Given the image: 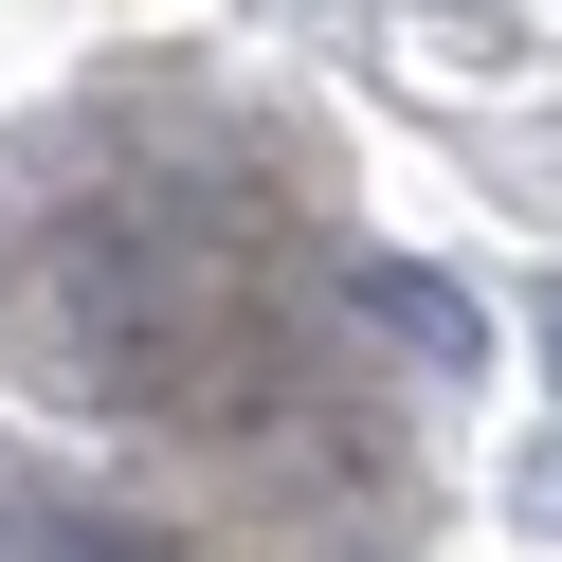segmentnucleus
<instances>
[{
    "label": "nucleus",
    "mask_w": 562,
    "mask_h": 562,
    "mask_svg": "<svg viewBox=\"0 0 562 562\" xmlns=\"http://www.w3.org/2000/svg\"><path fill=\"white\" fill-rule=\"evenodd\" d=\"M363 327H400V363H436V381H472V363H490L472 291H453V272H417V255H363Z\"/></svg>",
    "instance_id": "f257e3e1"
},
{
    "label": "nucleus",
    "mask_w": 562,
    "mask_h": 562,
    "mask_svg": "<svg viewBox=\"0 0 562 562\" xmlns=\"http://www.w3.org/2000/svg\"><path fill=\"white\" fill-rule=\"evenodd\" d=\"M55 562H164L146 526H55Z\"/></svg>",
    "instance_id": "f03ea898"
},
{
    "label": "nucleus",
    "mask_w": 562,
    "mask_h": 562,
    "mask_svg": "<svg viewBox=\"0 0 562 562\" xmlns=\"http://www.w3.org/2000/svg\"><path fill=\"white\" fill-rule=\"evenodd\" d=\"M526 526H544V544H562V436L526 453Z\"/></svg>",
    "instance_id": "7ed1b4c3"
},
{
    "label": "nucleus",
    "mask_w": 562,
    "mask_h": 562,
    "mask_svg": "<svg viewBox=\"0 0 562 562\" xmlns=\"http://www.w3.org/2000/svg\"><path fill=\"white\" fill-rule=\"evenodd\" d=\"M544 363H562V291H544Z\"/></svg>",
    "instance_id": "20e7f679"
}]
</instances>
